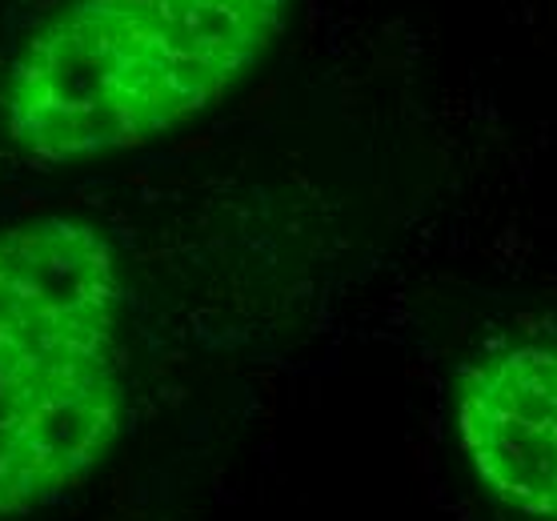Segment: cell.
Segmentation results:
<instances>
[{"label": "cell", "mask_w": 557, "mask_h": 521, "mask_svg": "<svg viewBox=\"0 0 557 521\" xmlns=\"http://www.w3.org/2000/svg\"><path fill=\"white\" fill-rule=\"evenodd\" d=\"M128 413L125 273L73 213L0 230V521L61 506L101 470Z\"/></svg>", "instance_id": "obj_2"}, {"label": "cell", "mask_w": 557, "mask_h": 521, "mask_svg": "<svg viewBox=\"0 0 557 521\" xmlns=\"http://www.w3.org/2000/svg\"><path fill=\"white\" fill-rule=\"evenodd\" d=\"M454 425L473 477L502 506L557 521V345L502 342L469 357Z\"/></svg>", "instance_id": "obj_3"}, {"label": "cell", "mask_w": 557, "mask_h": 521, "mask_svg": "<svg viewBox=\"0 0 557 521\" xmlns=\"http://www.w3.org/2000/svg\"><path fill=\"white\" fill-rule=\"evenodd\" d=\"M293 4L64 0L4 64V137L37 169L173 137L253 77L285 37Z\"/></svg>", "instance_id": "obj_1"}]
</instances>
